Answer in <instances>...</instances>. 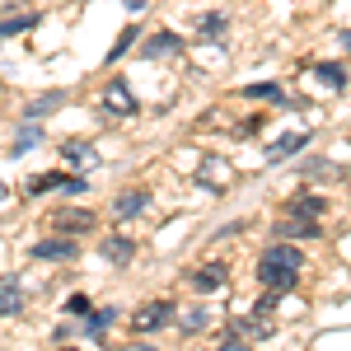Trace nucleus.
<instances>
[{
    "label": "nucleus",
    "mask_w": 351,
    "mask_h": 351,
    "mask_svg": "<svg viewBox=\"0 0 351 351\" xmlns=\"http://www.w3.org/2000/svg\"><path fill=\"white\" fill-rule=\"evenodd\" d=\"M300 267H304V253L291 248V243H276L263 253V263H258V281L267 286L271 295H281V291H291L300 281Z\"/></svg>",
    "instance_id": "1"
},
{
    "label": "nucleus",
    "mask_w": 351,
    "mask_h": 351,
    "mask_svg": "<svg viewBox=\"0 0 351 351\" xmlns=\"http://www.w3.org/2000/svg\"><path fill=\"white\" fill-rule=\"evenodd\" d=\"M169 319H173V304H169V300H155V304H141L132 314V328L136 332H155V328H164Z\"/></svg>",
    "instance_id": "2"
},
{
    "label": "nucleus",
    "mask_w": 351,
    "mask_h": 351,
    "mask_svg": "<svg viewBox=\"0 0 351 351\" xmlns=\"http://www.w3.org/2000/svg\"><path fill=\"white\" fill-rule=\"evenodd\" d=\"M84 192L89 188V183H84L80 173H75V178H66V173H33V178H28V192H33V197H38V192Z\"/></svg>",
    "instance_id": "3"
},
{
    "label": "nucleus",
    "mask_w": 351,
    "mask_h": 351,
    "mask_svg": "<svg viewBox=\"0 0 351 351\" xmlns=\"http://www.w3.org/2000/svg\"><path fill=\"white\" fill-rule=\"evenodd\" d=\"M52 225L71 239V234H89L94 230V211H75V206H66V211H56L52 216Z\"/></svg>",
    "instance_id": "4"
},
{
    "label": "nucleus",
    "mask_w": 351,
    "mask_h": 351,
    "mask_svg": "<svg viewBox=\"0 0 351 351\" xmlns=\"http://www.w3.org/2000/svg\"><path fill=\"white\" fill-rule=\"evenodd\" d=\"M75 258V239H43L33 243V263H66Z\"/></svg>",
    "instance_id": "5"
},
{
    "label": "nucleus",
    "mask_w": 351,
    "mask_h": 351,
    "mask_svg": "<svg viewBox=\"0 0 351 351\" xmlns=\"http://www.w3.org/2000/svg\"><path fill=\"white\" fill-rule=\"evenodd\" d=\"M145 206H150V192H145V188H127L117 202H112V216H117V220H132L136 211H145Z\"/></svg>",
    "instance_id": "6"
},
{
    "label": "nucleus",
    "mask_w": 351,
    "mask_h": 351,
    "mask_svg": "<svg viewBox=\"0 0 351 351\" xmlns=\"http://www.w3.org/2000/svg\"><path fill=\"white\" fill-rule=\"evenodd\" d=\"M99 253L108 258L112 267H127V263L136 258V243L127 239V234H112V239H104V248H99Z\"/></svg>",
    "instance_id": "7"
},
{
    "label": "nucleus",
    "mask_w": 351,
    "mask_h": 351,
    "mask_svg": "<svg viewBox=\"0 0 351 351\" xmlns=\"http://www.w3.org/2000/svg\"><path fill=\"white\" fill-rule=\"evenodd\" d=\"M304 145H309V132H291V136H281V141H276V145L267 150V160H271V164H281V160H291V155H300Z\"/></svg>",
    "instance_id": "8"
},
{
    "label": "nucleus",
    "mask_w": 351,
    "mask_h": 351,
    "mask_svg": "<svg viewBox=\"0 0 351 351\" xmlns=\"http://www.w3.org/2000/svg\"><path fill=\"white\" fill-rule=\"evenodd\" d=\"M24 309V286H19V276H5L0 281V314H19Z\"/></svg>",
    "instance_id": "9"
},
{
    "label": "nucleus",
    "mask_w": 351,
    "mask_h": 351,
    "mask_svg": "<svg viewBox=\"0 0 351 351\" xmlns=\"http://www.w3.org/2000/svg\"><path fill=\"white\" fill-rule=\"evenodd\" d=\"M276 234H281V239H291V234H300V239H314V234H319V225H314V216H286L281 220V225H276Z\"/></svg>",
    "instance_id": "10"
},
{
    "label": "nucleus",
    "mask_w": 351,
    "mask_h": 351,
    "mask_svg": "<svg viewBox=\"0 0 351 351\" xmlns=\"http://www.w3.org/2000/svg\"><path fill=\"white\" fill-rule=\"evenodd\" d=\"M141 52L145 56H173V52H183V38H178V33H155Z\"/></svg>",
    "instance_id": "11"
},
{
    "label": "nucleus",
    "mask_w": 351,
    "mask_h": 351,
    "mask_svg": "<svg viewBox=\"0 0 351 351\" xmlns=\"http://www.w3.org/2000/svg\"><path fill=\"white\" fill-rule=\"evenodd\" d=\"M61 155H66V160L75 164V169H89V164L99 160V155H94V145H89V141H66V145H61Z\"/></svg>",
    "instance_id": "12"
},
{
    "label": "nucleus",
    "mask_w": 351,
    "mask_h": 351,
    "mask_svg": "<svg viewBox=\"0 0 351 351\" xmlns=\"http://www.w3.org/2000/svg\"><path fill=\"white\" fill-rule=\"evenodd\" d=\"M192 286H197V291H216V286H225V263L197 267V271H192Z\"/></svg>",
    "instance_id": "13"
},
{
    "label": "nucleus",
    "mask_w": 351,
    "mask_h": 351,
    "mask_svg": "<svg viewBox=\"0 0 351 351\" xmlns=\"http://www.w3.org/2000/svg\"><path fill=\"white\" fill-rule=\"evenodd\" d=\"M108 108H117L122 117H127V112H136V99H132V89H127L122 80H112V84H108Z\"/></svg>",
    "instance_id": "14"
},
{
    "label": "nucleus",
    "mask_w": 351,
    "mask_h": 351,
    "mask_svg": "<svg viewBox=\"0 0 351 351\" xmlns=\"http://www.w3.org/2000/svg\"><path fill=\"white\" fill-rule=\"evenodd\" d=\"M314 75H319L328 89H342V84H347V66H342V61H324V66H319Z\"/></svg>",
    "instance_id": "15"
},
{
    "label": "nucleus",
    "mask_w": 351,
    "mask_h": 351,
    "mask_svg": "<svg viewBox=\"0 0 351 351\" xmlns=\"http://www.w3.org/2000/svg\"><path fill=\"white\" fill-rule=\"evenodd\" d=\"M24 28H38V14H33V10L14 14V19H0V38H14V33H24Z\"/></svg>",
    "instance_id": "16"
},
{
    "label": "nucleus",
    "mask_w": 351,
    "mask_h": 351,
    "mask_svg": "<svg viewBox=\"0 0 351 351\" xmlns=\"http://www.w3.org/2000/svg\"><path fill=\"white\" fill-rule=\"evenodd\" d=\"M202 183H230V164L225 160H206L202 164Z\"/></svg>",
    "instance_id": "17"
},
{
    "label": "nucleus",
    "mask_w": 351,
    "mask_h": 351,
    "mask_svg": "<svg viewBox=\"0 0 351 351\" xmlns=\"http://www.w3.org/2000/svg\"><path fill=\"white\" fill-rule=\"evenodd\" d=\"M291 216H324V197H295Z\"/></svg>",
    "instance_id": "18"
},
{
    "label": "nucleus",
    "mask_w": 351,
    "mask_h": 351,
    "mask_svg": "<svg viewBox=\"0 0 351 351\" xmlns=\"http://www.w3.org/2000/svg\"><path fill=\"white\" fill-rule=\"evenodd\" d=\"M56 104H61V94H47V99H38V104H28V122H38V117H47V108H56Z\"/></svg>",
    "instance_id": "19"
},
{
    "label": "nucleus",
    "mask_w": 351,
    "mask_h": 351,
    "mask_svg": "<svg viewBox=\"0 0 351 351\" xmlns=\"http://www.w3.org/2000/svg\"><path fill=\"white\" fill-rule=\"evenodd\" d=\"M243 94H248V99H267V104H276V99H281V84H248Z\"/></svg>",
    "instance_id": "20"
},
{
    "label": "nucleus",
    "mask_w": 351,
    "mask_h": 351,
    "mask_svg": "<svg viewBox=\"0 0 351 351\" xmlns=\"http://www.w3.org/2000/svg\"><path fill=\"white\" fill-rule=\"evenodd\" d=\"M136 38H141V33H136V28H127V33H122V38H117V43H112V52H108V61H117V56L127 52V47H132Z\"/></svg>",
    "instance_id": "21"
},
{
    "label": "nucleus",
    "mask_w": 351,
    "mask_h": 351,
    "mask_svg": "<svg viewBox=\"0 0 351 351\" xmlns=\"http://www.w3.org/2000/svg\"><path fill=\"white\" fill-rule=\"evenodd\" d=\"M197 24H202V33H225V14H202Z\"/></svg>",
    "instance_id": "22"
},
{
    "label": "nucleus",
    "mask_w": 351,
    "mask_h": 351,
    "mask_svg": "<svg viewBox=\"0 0 351 351\" xmlns=\"http://www.w3.org/2000/svg\"><path fill=\"white\" fill-rule=\"evenodd\" d=\"M108 324H112V314H108V309H99V314H89V332H94V337H99V332H104Z\"/></svg>",
    "instance_id": "23"
},
{
    "label": "nucleus",
    "mask_w": 351,
    "mask_h": 351,
    "mask_svg": "<svg viewBox=\"0 0 351 351\" xmlns=\"http://www.w3.org/2000/svg\"><path fill=\"white\" fill-rule=\"evenodd\" d=\"M183 328H188V332H202V328H206V309H192L188 319H183Z\"/></svg>",
    "instance_id": "24"
},
{
    "label": "nucleus",
    "mask_w": 351,
    "mask_h": 351,
    "mask_svg": "<svg viewBox=\"0 0 351 351\" xmlns=\"http://www.w3.org/2000/svg\"><path fill=\"white\" fill-rule=\"evenodd\" d=\"M28 150H33V127H28V132L14 141V150H10V155H28Z\"/></svg>",
    "instance_id": "25"
},
{
    "label": "nucleus",
    "mask_w": 351,
    "mask_h": 351,
    "mask_svg": "<svg viewBox=\"0 0 351 351\" xmlns=\"http://www.w3.org/2000/svg\"><path fill=\"white\" fill-rule=\"evenodd\" d=\"M66 314H89V300H84V295H71V300H66Z\"/></svg>",
    "instance_id": "26"
},
{
    "label": "nucleus",
    "mask_w": 351,
    "mask_h": 351,
    "mask_svg": "<svg viewBox=\"0 0 351 351\" xmlns=\"http://www.w3.org/2000/svg\"><path fill=\"white\" fill-rule=\"evenodd\" d=\"M14 10H24V0H0V14H14Z\"/></svg>",
    "instance_id": "27"
},
{
    "label": "nucleus",
    "mask_w": 351,
    "mask_h": 351,
    "mask_svg": "<svg viewBox=\"0 0 351 351\" xmlns=\"http://www.w3.org/2000/svg\"><path fill=\"white\" fill-rule=\"evenodd\" d=\"M216 351H248V347H243V342H234V337H230V342H220Z\"/></svg>",
    "instance_id": "28"
},
{
    "label": "nucleus",
    "mask_w": 351,
    "mask_h": 351,
    "mask_svg": "<svg viewBox=\"0 0 351 351\" xmlns=\"http://www.w3.org/2000/svg\"><path fill=\"white\" fill-rule=\"evenodd\" d=\"M337 38H342V47H347V52H351V28H347V33H337Z\"/></svg>",
    "instance_id": "29"
},
{
    "label": "nucleus",
    "mask_w": 351,
    "mask_h": 351,
    "mask_svg": "<svg viewBox=\"0 0 351 351\" xmlns=\"http://www.w3.org/2000/svg\"><path fill=\"white\" fill-rule=\"evenodd\" d=\"M0 197H5V178H0Z\"/></svg>",
    "instance_id": "30"
},
{
    "label": "nucleus",
    "mask_w": 351,
    "mask_h": 351,
    "mask_svg": "<svg viewBox=\"0 0 351 351\" xmlns=\"http://www.w3.org/2000/svg\"><path fill=\"white\" fill-rule=\"evenodd\" d=\"M132 351H150V347H132Z\"/></svg>",
    "instance_id": "31"
},
{
    "label": "nucleus",
    "mask_w": 351,
    "mask_h": 351,
    "mask_svg": "<svg viewBox=\"0 0 351 351\" xmlns=\"http://www.w3.org/2000/svg\"><path fill=\"white\" fill-rule=\"evenodd\" d=\"M61 351H75V347H61Z\"/></svg>",
    "instance_id": "32"
}]
</instances>
